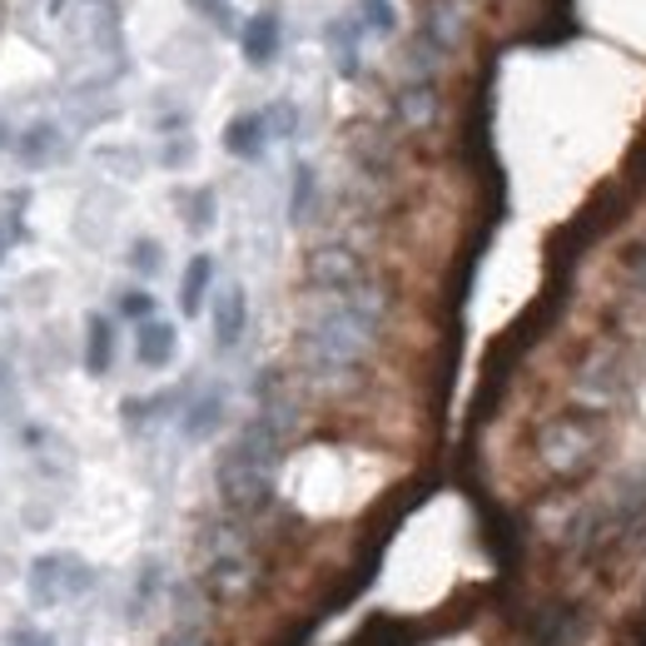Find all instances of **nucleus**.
I'll use <instances>...</instances> for the list:
<instances>
[{"label": "nucleus", "instance_id": "nucleus-1", "mask_svg": "<svg viewBox=\"0 0 646 646\" xmlns=\"http://www.w3.org/2000/svg\"><path fill=\"white\" fill-rule=\"evenodd\" d=\"M378 319H384V294L374 284H364L358 294H344V299H328L324 309L309 314V324L299 334L304 364L324 378L354 374L368 358V348H374Z\"/></svg>", "mask_w": 646, "mask_h": 646}, {"label": "nucleus", "instance_id": "nucleus-2", "mask_svg": "<svg viewBox=\"0 0 646 646\" xmlns=\"http://www.w3.org/2000/svg\"><path fill=\"white\" fill-rule=\"evenodd\" d=\"M95 572L85 563L80 553H40L36 563L26 572V597L36 612H56V607H70V602H80L85 592H90Z\"/></svg>", "mask_w": 646, "mask_h": 646}, {"label": "nucleus", "instance_id": "nucleus-3", "mask_svg": "<svg viewBox=\"0 0 646 646\" xmlns=\"http://www.w3.org/2000/svg\"><path fill=\"white\" fill-rule=\"evenodd\" d=\"M304 284H309L314 294H324V299H344V294L364 289L368 269L354 249H344V244H324V249H314L309 259H304Z\"/></svg>", "mask_w": 646, "mask_h": 646}, {"label": "nucleus", "instance_id": "nucleus-4", "mask_svg": "<svg viewBox=\"0 0 646 646\" xmlns=\"http://www.w3.org/2000/svg\"><path fill=\"white\" fill-rule=\"evenodd\" d=\"M219 497L235 513H259L274 497V468H264V463L244 458L239 448H229L225 463H219Z\"/></svg>", "mask_w": 646, "mask_h": 646}, {"label": "nucleus", "instance_id": "nucleus-5", "mask_svg": "<svg viewBox=\"0 0 646 646\" xmlns=\"http://www.w3.org/2000/svg\"><path fill=\"white\" fill-rule=\"evenodd\" d=\"M602 448V428L587 418H557L543 433V458L553 473H577L592 463V453Z\"/></svg>", "mask_w": 646, "mask_h": 646}, {"label": "nucleus", "instance_id": "nucleus-6", "mask_svg": "<svg viewBox=\"0 0 646 646\" xmlns=\"http://www.w3.org/2000/svg\"><path fill=\"white\" fill-rule=\"evenodd\" d=\"M16 160L26 169H46L56 160H66V130L56 120H36L16 135Z\"/></svg>", "mask_w": 646, "mask_h": 646}, {"label": "nucleus", "instance_id": "nucleus-7", "mask_svg": "<svg viewBox=\"0 0 646 646\" xmlns=\"http://www.w3.org/2000/svg\"><path fill=\"white\" fill-rule=\"evenodd\" d=\"M279 46H284V26H279V16H274V10H259V16H249L239 26V50H244V60H249L254 70L274 66Z\"/></svg>", "mask_w": 646, "mask_h": 646}, {"label": "nucleus", "instance_id": "nucleus-8", "mask_svg": "<svg viewBox=\"0 0 646 646\" xmlns=\"http://www.w3.org/2000/svg\"><path fill=\"white\" fill-rule=\"evenodd\" d=\"M175 354H179V328L175 324H165V319H150V324H140L135 328V358H140V368H169L175 364Z\"/></svg>", "mask_w": 646, "mask_h": 646}, {"label": "nucleus", "instance_id": "nucleus-9", "mask_svg": "<svg viewBox=\"0 0 646 646\" xmlns=\"http://www.w3.org/2000/svg\"><path fill=\"white\" fill-rule=\"evenodd\" d=\"M244 324H249V299H244L239 284H225V289L215 294V344L235 348L244 338Z\"/></svg>", "mask_w": 646, "mask_h": 646}, {"label": "nucleus", "instance_id": "nucleus-10", "mask_svg": "<svg viewBox=\"0 0 646 646\" xmlns=\"http://www.w3.org/2000/svg\"><path fill=\"white\" fill-rule=\"evenodd\" d=\"M115 364V324L105 314H85V374L105 378Z\"/></svg>", "mask_w": 646, "mask_h": 646}, {"label": "nucleus", "instance_id": "nucleus-11", "mask_svg": "<svg viewBox=\"0 0 646 646\" xmlns=\"http://www.w3.org/2000/svg\"><path fill=\"white\" fill-rule=\"evenodd\" d=\"M264 145H269V130H264V115H235V120L225 125V150L235 155V160H259Z\"/></svg>", "mask_w": 646, "mask_h": 646}, {"label": "nucleus", "instance_id": "nucleus-12", "mask_svg": "<svg viewBox=\"0 0 646 646\" xmlns=\"http://www.w3.org/2000/svg\"><path fill=\"white\" fill-rule=\"evenodd\" d=\"M219 423H225V394L209 388V394H199L195 404L185 408V423H179V428H185L189 443H205V438H215V433H219Z\"/></svg>", "mask_w": 646, "mask_h": 646}, {"label": "nucleus", "instance_id": "nucleus-13", "mask_svg": "<svg viewBox=\"0 0 646 646\" xmlns=\"http://www.w3.org/2000/svg\"><path fill=\"white\" fill-rule=\"evenodd\" d=\"M423 36H428L438 50L458 46V36H463V0H433L428 20H423Z\"/></svg>", "mask_w": 646, "mask_h": 646}, {"label": "nucleus", "instance_id": "nucleus-14", "mask_svg": "<svg viewBox=\"0 0 646 646\" xmlns=\"http://www.w3.org/2000/svg\"><path fill=\"white\" fill-rule=\"evenodd\" d=\"M209 284H215V259H209V254H195V259H189V269H185V279H179V309H185L189 319L205 309Z\"/></svg>", "mask_w": 646, "mask_h": 646}, {"label": "nucleus", "instance_id": "nucleus-15", "mask_svg": "<svg viewBox=\"0 0 646 646\" xmlns=\"http://www.w3.org/2000/svg\"><path fill=\"white\" fill-rule=\"evenodd\" d=\"M358 36H364L358 20H334V26H328V56H334V70L344 80L358 76Z\"/></svg>", "mask_w": 646, "mask_h": 646}, {"label": "nucleus", "instance_id": "nucleus-16", "mask_svg": "<svg viewBox=\"0 0 646 646\" xmlns=\"http://www.w3.org/2000/svg\"><path fill=\"white\" fill-rule=\"evenodd\" d=\"M398 115H404V125H413V130L433 125V115H438V90H433L428 80L404 85V95H398Z\"/></svg>", "mask_w": 646, "mask_h": 646}, {"label": "nucleus", "instance_id": "nucleus-17", "mask_svg": "<svg viewBox=\"0 0 646 646\" xmlns=\"http://www.w3.org/2000/svg\"><path fill=\"white\" fill-rule=\"evenodd\" d=\"M179 205H185V225L195 229V235H205V229H215V189H189V195H179Z\"/></svg>", "mask_w": 646, "mask_h": 646}, {"label": "nucleus", "instance_id": "nucleus-18", "mask_svg": "<svg viewBox=\"0 0 646 646\" xmlns=\"http://www.w3.org/2000/svg\"><path fill=\"white\" fill-rule=\"evenodd\" d=\"M264 115V130H269V140H294L299 135V105L294 100H274Z\"/></svg>", "mask_w": 646, "mask_h": 646}, {"label": "nucleus", "instance_id": "nucleus-19", "mask_svg": "<svg viewBox=\"0 0 646 646\" xmlns=\"http://www.w3.org/2000/svg\"><path fill=\"white\" fill-rule=\"evenodd\" d=\"M358 26L374 30V36H394V30H398L394 0H358Z\"/></svg>", "mask_w": 646, "mask_h": 646}, {"label": "nucleus", "instance_id": "nucleus-20", "mask_svg": "<svg viewBox=\"0 0 646 646\" xmlns=\"http://www.w3.org/2000/svg\"><path fill=\"white\" fill-rule=\"evenodd\" d=\"M189 10H199V16H205L219 36H235V30H239L235 6H229V0H189Z\"/></svg>", "mask_w": 646, "mask_h": 646}, {"label": "nucleus", "instance_id": "nucleus-21", "mask_svg": "<svg viewBox=\"0 0 646 646\" xmlns=\"http://www.w3.org/2000/svg\"><path fill=\"white\" fill-rule=\"evenodd\" d=\"M160 264H165L160 239H135L130 244V269L135 274H160Z\"/></svg>", "mask_w": 646, "mask_h": 646}, {"label": "nucleus", "instance_id": "nucleus-22", "mask_svg": "<svg viewBox=\"0 0 646 646\" xmlns=\"http://www.w3.org/2000/svg\"><path fill=\"white\" fill-rule=\"evenodd\" d=\"M309 199H314V169L299 165V169H294V199H289V219H294V225L309 215Z\"/></svg>", "mask_w": 646, "mask_h": 646}, {"label": "nucleus", "instance_id": "nucleus-23", "mask_svg": "<svg viewBox=\"0 0 646 646\" xmlns=\"http://www.w3.org/2000/svg\"><path fill=\"white\" fill-rule=\"evenodd\" d=\"M120 314H125V319H135V324H150V319H155V294H150V289L120 294Z\"/></svg>", "mask_w": 646, "mask_h": 646}, {"label": "nucleus", "instance_id": "nucleus-24", "mask_svg": "<svg viewBox=\"0 0 646 646\" xmlns=\"http://www.w3.org/2000/svg\"><path fill=\"white\" fill-rule=\"evenodd\" d=\"M6 646H56V637H50V632H40V627H10Z\"/></svg>", "mask_w": 646, "mask_h": 646}, {"label": "nucleus", "instance_id": "nucleus-25", "mask_svg": "<svg viewBox=\"0 0 646 646\" xmlns=\"http://www.w3.org/2000/svg\"><path fill=\"white\" fill-rule=\"evenodd\" d=\"M195 160V140H169V150H165V165L175 169V165H189Z\"/></svg>", "mask_w": 646, "mask_h": 646}, {"label": "nucleus", "instance_id": "nucleus-26", "mask_svg": "<svg viewBox=\"0 0 646 646\" xmlns=\"http://www.w3.org/2000/svg\"><path fill=\"white\" fill-rule=\"evenodd\" d=\"M165 646H205V637L199 632H189V627H179V632H169Z\"/></svg>", "mask_w": 646, "mask_h": 646}, {"label": "nucleus", "instance_id": "nucleus-27", "mask_svg": "<svg viewBox=\"0 0 646 646\" xmlns=\"http://www.w3.org/2000/svg\"><path fill=\"white\" fill-rule=\"evenodd\" d=\"M10 398H16V384H10V368L0 364V413L10 408Z\"/></svg>", "mask_w": 646, "mask_h": 646}, {"label": "nucleus", "instance_id": "nucleus-28", "mask_svg": "<svg viewBox=\"0 0 646 646\" xmlns=\"http://www.w3.org/2000/svg\"><path fill=\"white\" fill-rule=\"evenodd\" d=\"M46 6H50V16H66V6H70V0H46Z\"/></svg>", "mask_w": 646, "mask_h": 646}, {"label": "nucleus", "instance_id": "nucleus-29", "mask_svg": "<svg viewBox=\"0 0 646 646\" xmlns=\"http://www.w3.org/2000/svg\"><path fill=\"white\" fill-rule=\"evenodd\" d=\"M6 145H10V130H6V120H0V150H6Z\"/></svg>", "mask_w": 646, "mask_h": 646}]
</instances>
